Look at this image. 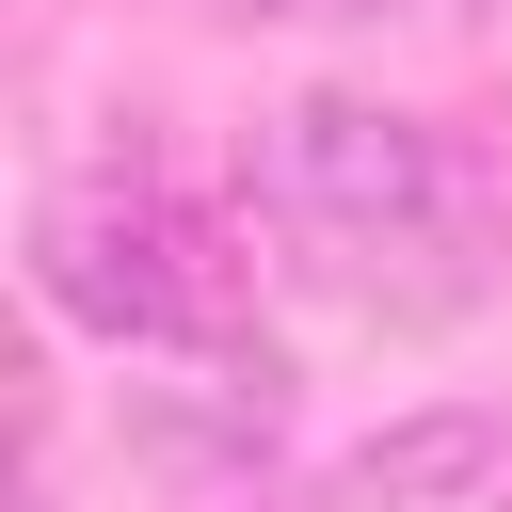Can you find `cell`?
Here are the masks:
<instances>
[{
	"label": "cell",
	"instance_id": "obj_2",
	"mask_svg": "<svg viewBox=\"0 0 512 512\" xmlns=\"http://www.w3.org/2000/svg\"><path fill=\"white\" fill-rule=\"evenodd\" d=\"M32 288H48V320H80L112 352H176V368L256 352V272L224 240V208H192L144 160H96L32 208Z\"/></svg>",
	"mask_w": 512,
	"mask_h": 512
},
{
	"label": "cell",
	"instance_id": "obj_4",
	"mask_svg": "<svg viewBox=\"0 0 512 512\" xmlns=\"http://www.w3.org/2000/svg\"><path fill=\"white\" fill-rule=\"evenodd\" d=\"M224 16H384V0H224Z\"/></svg>",
	"mask_w": 512,
	"mask_h": 512
},
{
	"label": "cell",
	"instance_id": "obj_5",
	"mask_svg": "<svg viewBox=\"0 0 512 512\" xmlns=\"http://www.w3.org/2000/svg\"><path fill=\"white\" fill-rule=\"evenodd\" d=\"M304 512H320V496H304Z\"/></svg>",
	"mask_w": 512,
	"mask_h": 512
},
{
	"label": "cell",
	"instance_id": "obj_1",
	"mask_svg": "<svg viewBox=\"0 0 512 512\" xmlns=\"http://www.w3.org/2000/svg\"><path fill=\"white\" fill-rule=\"evenodd\" d=\"M256 224L384 320H448L480 288V192H464L448 128H416L384 96H288L256 128Z\"/></svg>",
	"mask_w": 512,
	"mask_h": 512
},
{
	"label": "cell",
	"instance_id": "obj_3",
	"mask_svg": "<svg viewBox=\"0 0 512 512\" xmlns=\"http://www.w3.org/2000/svg\"><path fill=\"white\" fill-rule=\"evenodd\" d=\"M496 480H512V416H400L320 480V512H480Z\"/></svg>",
	"mask_w": 512,
	"mask_h": 512
}]
</instances>
